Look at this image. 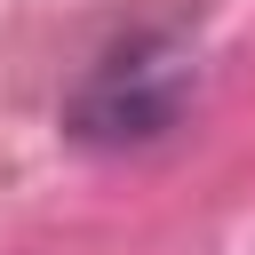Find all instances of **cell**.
<instances>
[{"mask_svg": "<svg viewBox=\"0 0 255 255\" xmlns=\"http://www.w3.org/2000/svg\"><path fill=\"white\" fill-rule=\"evenodd\" d=\"M151 72H167V64H151L143 40L120 48V56L88 80V96H80V112H72L80 135H151V128H167V112H175V80L151 88Z\"/></svg>", "mask_w": 255, "mask_h": 255, "instance_id": "cell-1", "label": "cell"}]
</instances>
